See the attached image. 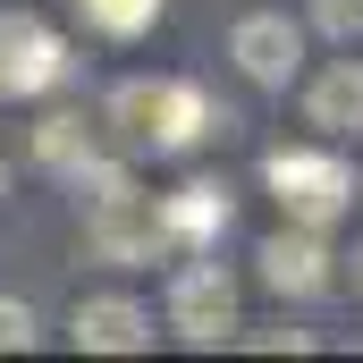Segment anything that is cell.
Here are the masks:
<instances>
[{
    "label": "cell",
    "mask_w": 363,
    "mask_h": 363,
    "mask_svg": "<svg viewBox=\"0 0 363 363\" xmlns=\"http://www.w3.org/2000/svg\"><path fill=\"white\" fill-rule=\"evenodd\" d=\"M77 194H85V245L101 262H118V271H135V262H169V237H161V194H144V186L127 178V161H77L68 169Z\"/></svg>",
    "instance_id": "obj_1"
},
{
    "label": "cell",
    "mask_w": 363,
    "mask_h": 363,
    "mask_svg": "<svg viewBox=\"0 0 363 363\" xmlns=\"http://www.w3.org/2000/svg\"><path fill=\"white\" fill-rule=\"evenodd\" d=\"M110 127H118L127 152L169 161V152H194L220 118H211L203 85H186V77H127V85L110 93Z\"/></svg>",
    "instance_id": "obj_2"
},
{
    "label": "cell",
    "mask_w": 363,
    "mask_h": 363,
    "mask_svg": "<svg viewBox=\"0 0 363 363\" xmlns=\"http://www.w3.org/2000/svg\"><path fill=\"white\" fill-rule=\"evenodd\" d=\"M262 178H271L279 211H287L296 228H330V220L355 203V169H347L338 152H271Z\"/></svg>",
    "instance_id": "obj_3"
},
{
    "label": "cell",
    "mask_w": 363,
    "mask_h": 363,
    "mask_svg": "<svg viewBox=\"0 0 363 363\" xmlns=\"http://www.w3.org/2000/svg\"><path fill=\"white\" fill-rule=\"evenodd\" d=\"M169 330L186 347L237 338V279L220 262H203V254H178V271H169Z\"/></svg>",
    "instance_id": "obj_4"
},
{
    "label": "cell",
    "mask_w": 363,
    "mask_h": 363,
    "mask_svg": "<svg viewBox=\"0 0 363 363\" xmlns=\"http://www.w3.org/2000/svg\"><path fill=\"white\" fill-rule=\"evenodd\" d=\"M68 77V43L34 9H0V101H34Z\"/></svg>",
    "instance_id": "obj_5"
},
{
    "label": "cell",
    "mask_w": 363,
    "mask_h": 363,
    "mask_svg": "<svg viewBox=\"0 0 363 363\" xmlns=\"http://www.w3.org/2000/svg\"><path fill=\"white\" fill-rule=\"evenodd\" d=\"M254 262H262V287H271V296H287V304H313V296L338 279V271H330L321 228H296V220H287L279 237H262V254H254Z\"/></svg>",
    "instance_id": "obj_6"
},
{
    "label": "cell",
    "mask_w": 363,
    "mask_h": 363,
    "mask_svg": "<svg viewBox=\"0 0 363 363\" xmlns=\"http://www.w3.org/2000/svg\"><path fill=\"white\" fill-rule=\"evenodd\" d=\"M228 60H237L262 93H287V85H296V68H304V34H296L287 17L262 9V17H245V26L228 34Z\"/></svg>",
    "instance_id": "obj_7"
},
{
    "label": "cell",
    "mask_w": 363,
    "mask_h": 363,
    "mask_svg": "<svg viewBox=\"0 0 363 363\" xmlns=\"http://www.w3.org/2000/svg\"><path fill=\"white\" fill-rule=\"evenodd\" d=\"M68 338H77L85 355H144V347H152V313H144L135 296H85V304L68 313Z\"/></svg>",
    "instance_id": "obj_8"
},
{
    "label": "cell",
    "mask_w": 363,
    "mask_h": 363,
    "mask_svg": "<svg viewBox=\"0 0 363 363\" xmlns=\"http://www.w3.org/2000/svg\"><path fill=\"white\" fill-rule=\"evenodd\" d=\"M220 228H228V186L194 178V186H178V194H161V237H169V254H203Z\"/></svg>",
    "instance_id": "obj_9"
},
{
    "label": "cell",
    "mask_w": 363,
    "mask_h": 363,
    "mask_svg": "<svg viewBox=\"0 0 363 363\" xmlns=\"http://www.w3.org/2000/svg\"><path fill=\"white\" fill-rule=\"evenodd\" d=\"M304 118L321 135H363V60H330L304 85Z\"/></svg>",
    "instance_id": "obj_10"
},
{
    "label": "cell",
    "mask_w": 363,
    "mask_h": 363,
    "mask_svg": "<svg viewBox=\"0 0 363 363\" xmlns=\"http://www.w3.org/2000/svg\"><path fill=\"white\" fill-rule=\"evenodd\" d=\"M85 152H93L85 118H68V110H60V118H43V127H34V161H43V169H77Z\"/></svg>",
    "instance_id": "obj_11"
},
{
    "label": "cell",
    "mask_w": 363,
    "mask_h": 363,
    "mask_svg": "<svg viewBox=\"0 0 363 363\" xmlns=\"http://www.w3.org/2000/svg\"><path fill=\"white\" fill-rule=\"evenodd\" d=\"M77 9H85L93 34H110V43H135V34L161 17V0H77Z\"/></svg>",
    "instance_id": "obj_12"
},
{
    "label": "cell",
    "mask_w": 363,
    "mask_h": 363,
    "mask_svg": "<svg viewBox=\"0 0 363 363\" xmlns=\"http://www.w3.org/2000/svg\"><path fill=\"white\" fill-rule=\"evenodd\" d=\"M34 338H43V330H34V304H26V296H0V355H9V347L26 355Z\"/></svg>",
    "instance_id": "obj_13"
},
{
    "label": "cell",
    "mask_w": 363,
    "mask_h": 363,
    "mask_svg": "<svg viewBox=\"0 0 363 363\" xmlns=\"http://www.w3.org/2000/svg\"><path fill=\"white\" fill-rule=\"evenodd\" d=\"M313 17H321L338 43H347V34H363V0H313Z\"/></svg>",
    "instance_id": "obj_14"
},
{
    "label": "cell",
    "mask_w": 363,
    "mask_h": 363,
    "mask_svg": "<svg viewBox=\"0 0 363 363\" xmlns=\"http://www.w3.org/2000/svg\"><path fill=\"white\" fill-rule=\"evenodd\" d=\"M347 287H355V304H363V245L347 254Z\"/></svg>",
    "instance_id": "obj_15"
}]
</instances>
